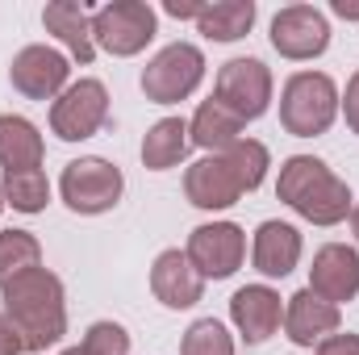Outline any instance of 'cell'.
Instances as JSON below:
<instances>
[{
    "instance_id": "cell-1",
    "label": "cell",
    "mask_w": 359,
    "mask_h": 355,
    "mask_svg": "<svg viewBox=\"0 0 359 355\" xmlns=\"http://www.w3.org/2000/svg\"><path fill=\"white\" fill-rule=\"evenodd\" d=\"M271 168V155L259 138H243L222 155H205L196 163H188L184 172V196L188 205L205 209V213H222L230 205H238L247 192H255Z\"/></svg>"
},
{
    "instance_id": "cell-2",
    "label": "cell",
    "mask_w": 359,
    "mask_h": 355,
    "mask_svg": "<svg viewBox=\"0 0 359 355\" xmlns=\"http://www.w3.org/2000/svg\"><path fill=\"white\" fill-rule=\"evenodd\" d=\"M4 318L17 326L25 351L42 355L67 335V293L50 267H29L0 288Z\"/></svg>"
},
{
    "instance_id": "cell-3",
    "label": "cell",
    "mask_w": 359,
    "mask_h": 355,
    "mask_svg": "<svg viewBox=\"0 0 359 355\" xmlns=\"http://www.w3.org/2000/svg\"><path fill=\"white\" fill-rule=\"evenodd\" d=\"M276 196L313 226H339L355 209L351 184L334 176L330 163H322L318 155H288L276 176Z\"/></svg>"
},
{
    "instance_id": "cell-4",
    "label": "cell",
    "mask_w": 359,
    "mask_h": 355,
    "mask_svg": "<svg viewBox=\"0 0 359 355\" xmlns=\"http://www.w3.org/2000/svg\"><path fill=\"white\" fill-rule=\"evenodd\" d=\"M343 92L326 72H292L280 88V126L292 138H322L339 117Z\"/></svg>"
},
{
    "instance_id": "cell-5",
    "label": "cell",
    "mask_w": 359,
    "mask_h": 355,
    "mask_svg": "<svg viewBox=\"0 0 359 355\" xmlns=\"http://www.w3.org/2000/svg\"><path fill=\"white\" fill-rule=\"evenodd\" d=\"M159 34V17L147 0H109L92 13V42L113 59L142 55Z\"/></svg>"
},
{
    "instance_id": "cell-6",
    "label": "cell",
    "mask_w": 359,
    "mask_h": 355,
    "mask_svg": "<svg viewBox=\"0 0 359 355\" xmlns=\"http://www.w3.org/2000/svg\"><path fill=\"white\" fill-rule=\"evenodd\" d=\"M121 192H126L121 168L109 163V159H100V155H80V159H72V163L63 168V176H59V196H63V205H67L72 213H80V217H96V213L117 209Z\"/></svg>"
},
{
    "instance_id": "cell-7",
    "label": "cell",
    "mask_w": 359,
    "mask_h": 355,
    "mask_svg": "<svg viewBox=\"0 0 359 355\" xmlns=\"http://www.w3.org/2000/svg\"><path fill=\"white\" fill-rule=\"evenodd\" d=\"M205 80V51L196 42H168L147 67H142V96L151 105H180Z\"/></svg>"
},
{
    "instance_id": "cell-8",
    "label": "cell",
    "mask_w": 359,
    "mask_h": 355,
    "mask_svg": "<svg viewBox=\"0 0 359 355\" xmlns=\"http://www.w3.org/2000/svg\"><path fill=\"white\" fill-rule=\"evenodd\" d=\"M109 121V88L92 76L72 80L50 100V134L63 142H88Z\"/></svg>"
},
{
    "instance_id": "cell-9",
    "label": "cell",
    "mask_w": 359,
    "mask_h": 355,
    "mask_svg": "<svg viewBox=\"0 0 359 355\" xmlns=\"http://www.w3.org/2000/svg\"><path fill=\"white\" fill-rule=\"evenodd\" d=\"M271 92H276V80H271L268 63L264 59H230L217 67V80H213V96L238 113L243 121H259L271 109Z\"/></svg>"
},
{
    "instance_id": "cell-10",
    "label": "cell",
    "mask_w": 359,
    "mask_h": 355,
    "mask_svg": "<svg viewBox=\"0 0 359 355\" xmlns=\"http://www.w3.org/2000/svg\"><path fill=\"white\" fill-rule=\"evenodd\" d=\"M271 51L288 63H309L330 46V21L313 4H284L271 17Z\"/></svg>"
},
{
    "instance_id": "cell-11",
    "label": "cell",
    "mask_w": 359,
    "mask_h": 355,
    "mask_svg": "<svg viewBox=\"0 0 359 355\" xmlns=\"http://www.w3.org/2000/svg\"><path fill=\"white\" fill-rule=\"evenodd\" d=\"M184 255L205 280H230L247 260V230L238 222H205L188 234Z\"/></svg>"
},
{
    "instance_id": "cell-12",
    "label": "cell",
    "mask_w": 359,
    "mask_h": 355,
    "mask_svg": "<svg viewBox=\"0 0 359 355\" xmlns=\"http://www.w3.org/2000/svg\"><path fill=\"white\" fill-rule=\"evenodd\" d=\"M8 80L25 100H55L59 92L72 84V59L46 42L21 46L8 63Z\"/></svg>"
},
{
    "instance_id": "cell-13",
    "label": "cell",
    "mask_w": 359,
    "mask_h": 355,
    "mask_svg": "<svg viewBox=\"0 0 359 355\" xmlns=\"http://www.w3.org/2000/svg\"><path fill=\"white\" fill-rule=\"evenodd\" d=\"M309 293H318L322 301L330 305H347L359 297V251L347 243H326L313 251V264H309Z\"/></svg>"
},
{
    "instance_id": "cell-14",
    "label": "cell",
    "mask_w": 359,
    "mask_h": 355,
    "mask_svg": "<svg viewBox=\"0 0 359 355\" xmlns=\"http://www.w3.org/2000/svg\"><path fill=\"white\" fill-rule=\"evenodd\" d=\"M230 322H234L243 343L259 347L284 326V301L271 284H243L230 297Z\"/></svg>"
},
{
    "instance_id": "cell-15",
    "label": "cell",
    "mask_w": 359,
    "mask_h": 355,
    "mask_svg": "<svg viewBox=\"0 0 359 355\" xmlns=\"http://www.w3.org/2000/svg\"><path fill=\"white\" fill-rule=\"evenodd\" d=\"M301 255H305V239H301V230L292 222H280V217L259 222V230L251 239V264H255L259 276L284 280V276L297 272Z\"/></svg>"
},
{
    "instance_id": "cell-16",
    "label": "cell",
    "mask_w": 359,
    "mask_h": 355,
    "mask_svg": "<svg viewBox=\"0 0 359 355\" xmlns=\"http://www.w3.org/2000/svg\"><path fill=\"white\" fill-rule=\"evenodd\" d=\"M343 326V309L322 301L318 293L301 288L292 297H284V339L297 347H318L326 335H334Z\"/></svg>"
},
{
    "instance_id": "cell-17",
    "label": "cell",
    "mask_w": 359,
    "mask_h": 355,
    "mask_svg": "<svg viewBox=\"0 0 359 355\" xmlns=\"http://www.w3.org/2000/svg\"><path fill=\"white\" fill-rule=\"evenodd\" d=\"M151 293L168 309H192L205 297V276L188 264V255L180 247H168L151 264Z\"/></svg>"
},
{
    "instance_id": "cell-18",
    "label": "cell",
    "mask_w": 359,
    "mask_h": 355,
    "mask_svg": "<svg viewBox=\"0 0 359 355\" xmlns=\"http://www.w3.org/2000/svg\"><path fill=\"white\" fill-rule=\"evenodd\" d=\"M42 25H46V34H55V38L67 46V55H72L80 67H88L92 59H96L92 13L80 0H50V4L42 8Z\"/></svg>"
},
{
    "instance_id": "cell-19",
    "label": "cell",
    "mask_w": 359,
    "mask_h": 355,
    "mask_svg": "<svg viewBox=\"0 0 359 355\" xmlns=\"http://www.w3.org/2000/svg\"><path fill=\"white\" fill-rule=\"evenodd\" d=\"M243 130H247V121H243L238 113H230L217 96L201 100V105H196V113H192V121H188L192 147H201L205 155H222V151H230L234 142H243V138H247Z\"/></svg>"
},
{
    "instance_id": "cell-20",
    "label": "cell",
    "mask_w": 359,
    "mask_h": 355,
    "mask_svg": "<svg viewBox=\"0 0 359 355\" xmlns=\"http://www.w3.org/2000/svg\"><path fill=\"white\" fill-rule=\"evenodd\" d=\"M42 159H46V142L38 126L21 113H0V168L25 172V168H42Z\"/></svg>"
},
{
    "instance_id": "cell-21",
    "label": "cell",
    "mask_w": 359,
    "mask_h": 355,
    "mask_svg": "<svg viewBox=\"0 0 359 355\" xmlns=\"http://www.w3.org/2000/svg\"><path fill=\"white\" fill-rule=\"evenodd\" d=\"M188 151H192L188 121L184 117H159L142 138V168L147 172H172L188 159Z\"/></svg>"
},
{
    "instance_id": "cell-22",
    "label": "cell",
    "mask_w": 359,
    "mask_h": 355,
    "mask_svg": "<svg viewBox=\"0 0 359 355\" xmlns=\"http://www.w3.org/2000/svg\"><path fill=\"white\" fill-rule=\"evenodd\" d=\"M255 17H259L255 0H213L196 17V34H205L209 42H238L251 34Z\"/></svg>"
},
{
    "instance_id": "cell-23",
    "label": "cell",
    "mask_w": 359,
    "mask_h": 355,
    "mask_svg": "<svg viewBox=\"0 0 359 355\" xmlns=\"http://www.w3.org/2000/svg\"><path fill=\"white\" fill-rule=\"evenodd\" d=\"M4 205H13L17 213H42L50 205V180L42 168H25V172H4L0 180Z\"/></svg>"
},
{
    "instance_id": "cell-24",
    "label": "cell",
    "mask_w": 359,
    "mask_h": 355,
    "mask_svg": "<svg viewBox=\"0 0 359 355\" xmlns=\"http://www.w3.org/2000/svg\"><path fill=\"white\" fill-rule=\"evenodd\" d=\"M42 267V243L29 230H0V288L21 272Z\"/></svg>"
},
{
    "instance_id": "cell-25",
    "label": "cell",
    "mask_w": 359,
    "mask_h": 355,
    "mask_svg": "<svg viewBox=\"0 0 359 355\" xmlns=\"http://www.w3.org/2000/svg\"><path fill=\"white\" fill-rule=\"evenodd\" d=\"M180 355H234V335L217 318H196L180 339Z\"/></svg>"
},
{
    "instance_id": "cell-26",
    "label": "cell",
    "mask_w": 359,
    "mask_h": 355,
    "mask_svg": "<svg viewBox=\"0 0 359 355\" xmlns=\"http://www.w3.org/2000/svg\"><path fill=\"white\" fill-rule=\"evenodd\" d=\"M84 355H130V330L121 322H92L80 339Z\"/></svg>"
},
{
    "instance_id": "cell-27",
    "label": "cell",
    "mask_w": 359,
    "mask_h": 355,
    "mask_svg": "<svg viewBox=\"0 0 359 355\" xmlns=\"http://www.w3.org/2000/svg\"><path fill=\"white\" fill-rule=\"evenodd\" d=\"M339 113L347 117V130L359 138V67L351 72V80H347V92H343V100H339Z\"/></svg>"
},
{
    "instance_id": "cell-28",
    "label": "cell",
    "mask_w": 359,
    "mask_h": 355,
    "mask_svg": "<svg viewBox=\"0 0 359 355\" xmlns=\"http://www.w3.org/2000/svg\"><path fill=\"white\" fill-rule=\"evenodd\" d=\"M313 355H359V335H343V330H334V335H326Z\"/></svg>"
},
{
    "instance_id": "cell-29",
    "label": "cell",
    "mask_w": 359,
    "mask_h": 355,
    "mask_svg": "<svg viewBox=\"0 0 359 355\" xmlns=\"http://www.w3.org/2000/svg\"><path fill=\"white\" fill-rule=\"evenodd\" d=\"M205 4H209V0H163V13L176 17V21H196V17L205 13Z\"/></svg>"
},
{
    "instance_id": "cell-30",
    "label": "cell",
    "mask_w": 359,
    "mask_h": 355,
    "mask_svg": "<svg viewBox=\"0 0 359 355\" xmlns=\"http://www.w3.org/2000/svg\"><path fill=\"white\" fill-rule=\"evenodd\" d=\"M25 351V343H21V335H17V326L4 318V309H0V355H21Z\"/></svg>"
},
{
    "instance_id": "cell-31",
    "label": "cell",
    "mask_w": 359,
    "mask_h": 355,
    "mask_svg": "<svg viewBox=\"0 0 359 355\" xmlns=\"http://www.w3.org/2000/svg\"><path fill=\"white\" fill-rule=\"evenodd\" d=\"M330 13L343 21H359V0H330Z\"/></svg>"
},
{
    "instance_id": "cell-32",
    "label": "cell",
    "mask_w": 359,
    "mask_h": 355,
    "mask_svg": "<svg viewBox=\"0 0 359 355\" xmlns=\"http://www.w3.org/2000/svg\"><path fill=\"white\" fill-rule=\"evenodd\" d=\"M351 234L359 239V201H355V209H351Z\"/></svg>"
},
{
    "instance_id": "cell-33",
    "label": "cell",
    "mask_w": 359,
    "mask_h": 355,
    "mask_svg": "<svg viewBox=\"0 0 359 355\" xmlns=\"http://www.w3.org/2000/svg\"><path fill=\"white\" fill-rule=\"evenodd\" d=\"M59 355H84V351L80 347H67V351H59Z\"/></svg>"
},
{
    "instance_id": "cell-34",
    "label": "cell",
    "mask_w": 359,
    "mask_h": 355,
    "mask_svg": "<svg viewBox=\"0 0 359 355\" xmlns=\"http://www.w3.org/2000/svg\"><path fill=\"white\" fill-rule=\"evenodd\" d=\"M0 213H4V192H0Z\"/></svg>"
}]
</instances>
